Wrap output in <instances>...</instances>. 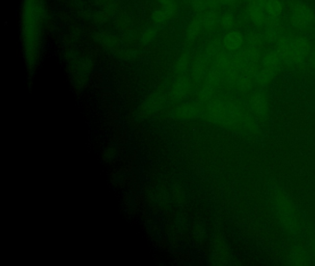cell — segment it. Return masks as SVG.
<instances>
[{
	"mask_svg": "<svg viewBox=\"0 0 315 266\" xmlns=\"http://www.w3.org/2000/svg\"><path fill=\"white\" fill-rule=\"evenodd\" d=\"M275 48L287 67L304 64L311 54V43L304 35L284 34L276 41Z\"/></svg>",
	"mask_w": 315,
	"mask_h": 266,
	"instance_id": "6da1fadb",
	"label": "cell"
},
{
	"mask_svg": "<svg viewBox=\"0 0 315 266\" xmlns=\"http://www.w3.org/2000/svg\"><path fill=\"white\" fill-rule=\"evenodd\" d=\"M287 20L291 28L297 31L309 29L314 23V10L303 1H292L288 8Z\"/></svg>",
	"mask_w": 315,
	"mask_h": 266,
	"instance_id": "7a4b0ae2",
	"label": "cell"
},
{
	"mask_svg": "<svg viewBox=\"0 0 315 266\" xmlns=\"http://www.w3.org/2000/svg\"><path fill=\"white\" fill-rule=\"evenodd\" d=\"M266 0H252L247 4L246 13L251 24L257 28H262L266 21Z\"/></svg>",
	"mask_w": 315,
	"mask_h": 266,
	"instance_id": "3957f363",
	"label": "cell"
},
{
	"mask_svg": "<svg viewBox=\"0 0 315 266\" xmlns=\"http://www.w3.org/2000/svg\"><path fill=\"white\" fill-rule=\"evenodd\" d=\"M222 44L224 49L227 50L228 52L234 53L237 51H240L243 48L244 44H246L245 35L239 30L233 29L227 31L222 38Z\"/></svg>",
	"mask_w": 315,
	"mask_h": 266,
	"instance_id": "277c9868",
	"label": "cell"
},
{
	"mask_svg": "<svg viewBox=\"0 0 315 266\" xmlns=\"http://www.w3.org/2000/svg\"><path fill=\"white\" fill-rule=\"evenodd\" d=\"M261 35L266 43H275L280 38L282 35V27L279 18H275L266 15V21L262 27Z\"/></svg>",
	"mask_w": 315,
	"mask_h": 266,
	"instance_id": "5b68a950",
	"label": "cell"
},
{
	"mask_svg": "<svg viewBox=\"0 0 315 266\" xmlns=\"http://www.w3.org/2000/svg\"><path fill=\"white\" fill-rule=\"evenodd\" d=\"M242 109L236 102L228 101L226 102V110L225 116L222 124L228 127L236 126L242 118Z\"/></svg>",
	"mask_w": 315,
	"mask_h": 266,
	"instance_id": "8992f818",
	"label": "cell"
},
{
	"mask_svg": "<svg viewBox=\"0 0 315 266\" xmlns=\"http://www.w3.org/2000/svg\"><path fill=\"white\" fill-rule=\"evenodd\" d=\"M249 107L258 116H265L268 111V101L261 92H255L249 97Z\"/></svg>",
	"mask_w": 315,
	"mask_h": 266,
	"instance_id": "52a82bcc",
	"label": "cell"
},
{
	"mask_svg": "<svg viewBox=\"0 0 315 266\" xmlns=\"http://www.w3.org/2000/svg\"><path fill=\"white\" fill-rule=\"evenodd\" d=\"M283 63L280 55L276 48L266 50L261 57V67L270 69L277 72Z\"/></svg>",
	"mask_w": 315,
	"mask_h": 266,
	"instance_id": "ba28073f",
	"label": "cell"
},
{
	"mask_svg": "<svg viewBox=\"0 0 315 266\" xmlns=\"http://www.w3.org/2000/svg\"><path fill=\"white\" fill-rule=\"evenodd\" d=\"M226 110V102L222 101L220 99H215L212 102H210L208 105L209 116L212 119V121L216 123H222Z\"/></svg>",
	"mask_w": 315,
	"mask_h": 266,
	"instance_id": "9c48e42d",
	"label": "cell"
},
{
	"mask_svg": "<svg viewBox=\"0 0 315 266\" xmlns=\"http://www.w3.org/2000/svg\"><path fill=\"white\" fill-rule=\"evenodd\" d=\"M219 20H220V17L217 13V10H207L201 17L203 29L207 30V31H213L216 29L217 25L219 24Z\"/></svg>",
	"mask_w": 315,
	"mask_h": 266,
	"instance_id": "30bf717a",
	"label": "cell"
},
{
	"mask_svg": "<svg viewBox=\"0 0 315 266\" xmlns=\"http://www.w3.org/2000/svg\"><path fill=\"white\" fill-rule=\"evenodd\" d=\"M175 10H176L175 4H173L172 2L167 3L161 9H159L153 13V20L158 23H162L164 21L170 19V17L175 12Z\"/></svg>",
	"mask_w": 315,
	"mask_h": 266,
	"instance_id": "8fae6325",
	"label": "cell"
},
{
	"mask_svg": "<svg viewBox=\"0 0 315 266\" xmlns=\"http://www.w3.org/2000/svg\"><path fill=\"white\" fill-rule=\"evenodd\" d=\"M266 15L275 18H280L284 12V4L281 0H266Z\"/></svg>",
	"mask_w": 315,
	"mask_h": 266,
	"instance_id": "7c38bea8",
	"label": "cell"
},
{
	"mask_svg": "<svg viewBox=\"0 0 315 266\" xmlns=\"http://www.w3.org/2000/svg\"><path fill=\"white\" fill-rule=\"evenodd\" d=\"M276 72L270 69H266L264 67H261L259 72L257 73L255 77V83L261 87L267 86L268 84H271L273 79L276 77Z\"/></svg>",
	"mask_w": 315,
	"mask_h": 266,
	"instance_id": "4fadbf2b",
	"label": "cell"
},
{
	"mask_svg": "<svg viewBox=\"0 0 315 266\" xmlns=\"http://www.w3.org/2000/svg\"><path fill=\"white\" fill-rule=\"evenodd\" d=\"M254 82H255V79L253 77H251V75L242 72L236 81L235 86L240 92L248 93L253 87Z\"/></svg>",
	"mask_w": 315,
	"mask_h": 266,
	"instance_id": "5bb4252c",
	"label": "cell"
},
{
	"mask_svg": "<svg viewBox=\"0 0 315 266\" xmlns=\"http://www.w3.org/2000/svg\"><path fill=\"white\" fill-rule=\"evenodd\" d=\"M219 0H192L193 9L200 12H205L207 10H217Z\"/></svg>",
	"mask_w": 315,
	"mask_h": 266,
	"instance_id": "9a60e30c",
	"label": "cell"
},
{
	"mask_svg": "<svg viewBox=\"0 0 315 266\" xmlns=\"http://www.w3.org/2000/svg\"><path fill=\"white\" fill-rule=\"evenodd\" d=\"M245 40H246V45L254 46L260 49L264 47V44L266 42L261 33H258L257 31L249 32L245 35Z\"/></svg>",
	"mask_w": 315,
	"mask_h": 266,
	"instance_id": "2e32d148",
	"label": "cell"
},
{
	"mask_svg": "<svg viewBox=\"0 0 315 266\" xmlns=\"http://www.w3.org/2000/svg\"><path fill=\"white\" fill-rule=\"evenodd\" d=\"M236 24V16L231 11H227L220 17L219 25L221 26L222 29L226 30L227 32L234 29Z\"/></svg>",
	"mask_w": 315,
	"mask_h": 266,
	"instance_id": "e0dca14e",
	"label": "cell"
},
{
	"mask_svg": "<svg viewBox=\"0 0 315 266\" xmlns=\"http://www.w3.org/2000/svg\"><path fill=\"white\" fill-rule=\"evenodd\" d=\"M202 29H203V26H202L201 18H195L194 20H192V22L189 25L188 36L192 39H195L201 34Z\"/></svg>",
	"mask_w": 315,
	"mask_h": 266,
	"instance_id": "ac0fdd59",
	"label": "cell"
},
{
	"mask_svg": "<svg viewBox=\"0 0 315 266\" xmlns=\"http://www.w3.org/2000/svg\"><path fill=\"white\" fill-rule=\"evenodd\" d=\"M222 39H214L209 43L207 46V54L211 57H217L223 50Z\"/></svg>",
	"mask_w": 315,
	"mask_h": 266,
	"instance_id": "d6986e66",
	"label": "cell"
},
{
	"mask_svg": "<svg viewBox=\"0 0 315 266\" xmlns=\"http://www.w3.org/2000/svg\"><path fill=\"white\" fill-rule=\"evenodd\" d=\"M160 2H162L164 4H167V3H169L171 0H159Z\"/></svg>",
	"mask_w": 315,
	"mask_h": 266,
	"instance_id": "ffe728a7",
	"label": "cell"
},
{
	"mask_svg": "<svg viewBox=\"0 0 315 266\" xmlns=\"http://www.w3.org/2000/svg\"><path fill=\"white\" fill-rule=\"evenodd\" d=\"M312 68H313L315 70V56L313 57V59H312Z\"/></svg>",
	"mask_w": 315,
	"mask_h": 266,
	"instance_id": "44dd1931",
	"label": "cell"
},
{
	"mask_svg": "<svg viewBox=\"0 0 315 266\" xmlns=\"http://www.w3.org/2000/svg\"><path fill=\"white\" fill-rule=\"evenodd\" d=\"M242 1H243V2H245L246 4H248V3H250V2H251L252 0H242Z\"/></svg>",
	"mask_w": 315,
	"mask_h": 266,
	"instance_id": "7402d4cb",
	"label": "cell"
}]
</instances>
